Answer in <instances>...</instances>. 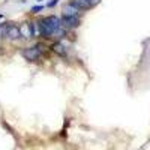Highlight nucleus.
Returning a JSON list of instances; mask_svg holds the SVG:
<instances>
[{"label": "nucleus", "instance_id": "obj_1", "mask_svg": "<svg viewBox=\"0 0 150 150\" xmlns=\"http://www.w3.org/2000/svg\"><path fill=\"white\" fill-rule=\"evenodd\" d=\"M50 42L38 39L33 45L23 47L20 50V54L24 60H27L29 63H39V62L45 60L50 56Z\"/></svg>", "mask_w": 150, "mask_h": 150}, {"label": "nucleus", "instance_id": "obj_2", "mask_svg": "<svg viewBox=\"0 0 150 150\" xmlns=\"http://www.w3.org/2000/svg\"><path fill=\"white\" fill-rule=\"evenodd\" d=\"M6 41L12 42V44H17L21 39V33H20V27H18V23H8L6 21Z\"/></svg>", "mask_w": 150, "mask_h": 150}, {"label": "nucleus", "instance_id": "obj_3", "mask_svg": "<svg viewBox=\"0 0 150 150\" xmlns=\"http://www.w3.org/2000/svg\"><path fill=\"white\" fill-rule=\"evenodd\" d=\"M50 51L51 54L60 57V59H69V53H68V47L63 44V41H51L50 42Z\"/></svg>", "mask_w": 150, "mask_h": 150}, {"label": "nucleus", "instance_id": "obj_4", "mask_svg": "<svg viewBox=\"0 0 150 150\" xmlns=\"http://www.w3.org/2000/svg\"><path fill=\"white\" fill-rule=\"evenodd\" d=\"M62 17V15H60ZM62 23H63V27H66L69 32L77 30L78 27H81L83 24V18L81 15H74V17H62Z\"/></svg>", "mask_w": 150, "mask_h": 150}, {"label": "nucleus", "instance_id": "obj_5", "mask_svg": "<svg viewBox=\"0 0 150 150\" xmlns=\"http://www.w3.org/2000/svg\"><path fill=\"white\" fill-rule=\"evenodd\" d=\"M18 27H20V33H21V39L23 41H33L35 39V38H33V30H32L30 18L18 23Z\"/></svg>", "mask_w": 150, "mask_h": 150}, {"label": "nucleus", "instance_id": "obj_6", "mask_svg": "<svg viewBox=\"0 0 150 150\" xmlns=\"http://www.w3.org/2000/svg\"><path fill=\"white\" fill-rule=\"evenodd\" d=\"M62 17H74V15H83V12L75 8L74 5H71L69 2H66L63 6H62V12H60Z\"/></svg>", "mask_w": 150, "mask_h": 150}, {"label": "nucleus", "instance_id": "obj_7", "mask_svg": "<svg viewBox=\"0 0 150 150\" xmlns=\"http://www.w3.org/2000/svg\"><path fill=\"white\" fill-rule=\"evenodd\" d=\"M68 2H69L71 5H74L75 8H78L81 12H87V11L93 9L89 0H68Z\"/></svg>", "mask_w": 150, "mask_h": 150}, {"label": "nucleus", "instance_id": "obj_8", "mask_svg": "<svg viewBox=\"0 0 150 150\" xmlns=\"http://www.w3.org/2000/svg\"><path fill=\"white\" fill-rule=\"evenodd\" d=\"M30 23H32V30H33V38H35V41L41 39V26H39V20H38V18H30Z\"/></svg>", "mask_w": 150, "mask_h": 150}, {"label": "nucleus", "instance_id": "obj_9", "mask_svg": "<svg viewBox=\"0 0 150 150\" xmlns=\"http://www.w3.org/2000/svg\"><path fill=\"white\" fill-rule=\"evenodd\" d=\"M45 9V5H35V6H32V9H30V14L32 15H38L39 12H42Z\"/></svg>", "mask_w": 150, "mask_h": 150}, {"label": "nucleus", "instance_id": "obj_10", "mask_svg": "<svg viewBox=\"0 0 150 150\" xmlns=\"http://www.w3.org/2000/svg\"><path fill=\"white\" fill-rule=\"evenodd\" d=\"M59 2H60V0H48V2L45 3V8L53 9V8H56V6L59 5Z\"/></svg>", "mask_w": 150, "mask_h": 150}, {"label": "nucleus", "instance_id": "obj_11", "mask_svg": "<svg viewBox=\"0 0 150 150\" xmlns=\"http://www.w3.org/2000/svg\"><path fill=\"white\" fill-rule=\"evenodd\" d=\"M5 20H6L5 15H3V14H0V23H5Z\"/></svg>", "mask_w": 150, "mask_h": 150}]
</instances>
